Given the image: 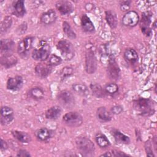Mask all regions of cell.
<instances>
[{
	"mask_svg": "<svg viewBox=\"0 0 157 157\" xmlns=\"http://www.w3.org/2000/svg\"><path fill=\"white\" fill-rule=\"evenodd\" d=\"M62 112L61 108L58 105H54L47 109L45 112V118L48 120H55L59 117Z\"/></svg>",
	"mask_w": 157,
	"mask_h": 157,
	"instance_id": "obj_22",
	"label": "cell"
},
{
	"mask_svg": "<svg viewBox=\"0 0 157 157\" xmlns=\"http://www.w3.org/2000/svg\"><path fill=\"white\" fill-rule=\"evenodd\" d=\"M17 156L20 157H25V156H31V154L29 153V151H28L24 149H21L20 150L17 154Z\"/></svg>",
	"mask_w": 157,
	"mask_h": 157,
	"instance_id": "obj_41",
	"label": "cell"
},
{
	"mask_svg": "<svg viewBox=\"0 0 157 157\" xmlns=\"http://www.w3.org/2000/svg\"><path fill=\"white\" fill-rule=\"evenodd\" d=\"M57 19V14L53 9H49L44 12L40 18V21L45 25H50L54 23Z\"/></svg>",
	"mask_w": 157,
	"mask_h": 157,
	"instance_id": "obj_15",
	"label": "cell"
},
{
	"mask_svg": "<svg viewBox=\"0 0 157 157\" xmlns=\"http://www.w3.org/2000/svg\"><path fill=\"white\" fill-rule=\"evenodd\" d=\"M53 66L47 63H39L34 68L36 75L40 78H47L52 72Z\"/></svg>",
	"mask_w": 157,
	"mask_h": 157,
	"instance_id": "obj_12",
	"label": "cell"
},
{
	"mask_svg": "<svg viewBox=\"0 0 157 157\" xmlns=\"http://www.w3.org/2000/svg\"><path fill=\"white\" fill-rule=\"evenodd\" d=\"M112 133L114 137L115 141L118 144H129L130 143L129 137L122 133L118 129H113Z\"/></svg>",
	"mask_w": 157,
	"mask_h": 157,
	"instance_id": "obj_25",
	"label": "cell"
},
{
	"mask_svg": "<svg viewBox=\"0 0 157 157\" xmlns=\"http://www.w3.org/2000/svg\"><path fill=\"white\" fill-rule=\"evenodd\" d=\"M23 85V79L21 76L16 75L9 77L7 81L6 88L9 90L18 91L21 89Z\"/></svg>",
	"mask_w": 157,
	"mask_h": 157,
	"instance_id": "obj_14",
	"label": "cell"
},
{
	"mask_svg": "<svg viewBox=\"0 0 157 157\" xmlns=\"http://www.w3.org/2000/svg\"><path fill=\"white\" fill-rule=\"evenodd\" d=\"M57 49L65 60L69 61L74 58L75 50L72 44L67 40H60L56 45Z\"/></svg>",
	"mask_w": 157,
	"mask_h": 157,
	"instance_id": "obj_4",
	"label": "cell"
},
{
	"mask_svg": "<svg viewBox=\"0 0 157 157\" xmlns=\"http://www.w3.org/2000/svg\"><path fill=\"white\" fill-rule=\"evenodd\" d=\"M72 88L75 93L80 96L86 97L90 94L88 88L84 84L74 83L72 85Z\"/></svg>",
	"mask_w": 157,
	"mask_h": 157,
	"instance_id": "obj_26",
	"label": "cell"
},
{
	"mask_svg": "<svg viewBox=\"0 0 157 157\" xmlns=\"http://www.w3.org/2000/svg\"><path fill=\"white\" fill-rule=\"evenodd\" d=\"M75 142L77 149L85 155L92 154L94 151V144L88 137L83 136H78L75 139Z\"/></svg>",
	"mask_w": 157,
	"mask_h": 157,
	"instance_id": "obj_2",
	"label": "cell"
},
{
	"mask_svg": "<svg viewBox=\"0 0 157 157\" xmlns=\"http://www.w3.org/2000/svg\"><path fill=\"white\" fill-rule=\"evenodd\" d=\"M153 13L150 11H146L142 13V18L140 21V26L142 32L147 36H150L152 34L151 29L150 26L152 22Z\"/></svg>",
	"mask_w": 157,
	"mask_h": 157,
	"instance_id": "obj_10",
	"label": "cell"
},
{
	"mask_svg": "<svg viewBox=\"0 0 157 157\" xmlns=\"http://www.w3.org/2000/svg\"><path fill=\"white\" fill-rule=\"evenodd\" d=\"M63 30L66 36L70 39H75L76 38V34L73 31L70 24L67 21L63 22Z\"/></svg>",
	"mask_w": 157,
	"mask_h": 157,
	"instance_id": "obj_32",
	"label": "cell"
},
{
	"mask_svg": "<svg viewBox=\"0 0 157 157\" xmlns=\"http://www.w3.org/2000/svg\"><path fill=\"white\" fill-rule=\"evenodd\" d=\"M123 107L122 106L120 105H115L113 106L112 108V113L113 114H120V113H121L123 112Z\"/></svg>",
	"mask_w": 157,
	"mask_h": 157,
	"instance_id": "obj_40",
	"label": "cell"
},
{
	"mask_svg": "<svg viewBox=\"0 0 157 157\" xmlns=\"http://www.w3.org/2000/svg\"><path fill=\"white\" fill-rule=\"evenodd\" d=\"M50 53V46L45 40H41L38 48L33 50L31 56L36 61H44L48 59Z\"/></svg>",
	"mask_w": 157,
	"mask_h": 157,
	"instance_id": "obj_3",
	"label": "cell"
},
{
	"mask_svg": "<svg viewBox=\"0 0 157 157\" xmlns=\"http://www.w3.org/2000/svg\"><path fill=\"white\" fill-rule=\"evenodd\" d=\"M55 7L62 15L69 14L74 9L72 4L70 1L65 0H60L57 1L55 4Z\"/></svg>",
	"mask_w": 157,
	"mask_h": 157,
	"instance_id": "obj_16",
	"label": "cell"
},
{
	"mask_svg": "<svg viewBox=\"0 0 157 157\" xmlns=\"http://www.w3.org/2000/svg\"><path fill=\"white\" fill-rule=\"evenodd\" d=\"M129 156V155L124 153V152L115 150H112L110 151H107L105 153H103L100 155V156Z\"/></svg>",
	"mask_w": 157,
	"mask_h": 157,
	"instance_id": "obj_37",
	"label": "cell"
},
{
	"mask_svg": "<svg viewBox=\"0 0 157 157\" xmlns=\"http://www.w3.org/2000/svg\"><path fill=\"white\" fill-rule=\"evenodd\" d=\"M12 19L10 16H6L4 17L1 24V33H6L12 26Z\"/></svg>",
	"mask_w": 157,
	"mask_h": 157,
	"instance_id": "obj_33",
	"label": "cell"
},
{
	"mask_svg": "<svg viewBox=\"0 0 157 157\" xmlns=\"http://www.w3.org/2000/svg\"><path fill=\"white\" fill-rule=\"evenodd\" d=\"M12 134L15 139L21 143L28 144L31 141V136L26 132L13 130L12 131Z\"/></svg>",
	"mask_w": 157,
	"mask_h": 157,
	"instance_id": "obj_24",
	"label": "cell"
},
{
	"mask_svg": "<svg viewBox=\"0 0 157 157\" xmlns=\"http://www.w3.org/2000/svg\"><path fill=\"white\" fill-rule=\"evenodd\" d=\"M145 148L146 150V153H147V155L149 156H155V155L153 154V151H152V148H151V144L149 142L147 141L145 143Z\"/></svg>",
	"mask_w": 157,
	"mask_h": 157,
	"instance_id": "obj_39",
	"label": "cell"
},
{
	"mask_svg": "<svg viewBox=\"0 0 157 157\" xmlns=\"http://www.w3.org/2000/svg\"><path fill=\"white\" fill-rule=\"evenodd\" d=\"M92 94L98 98H104L106 94L104 89L97 83H92L90 86Z\"/></svg>",
	"mask_w": 157,
	"mask_h": 157,
	"instance_id": "obj_29",
	"label": "cell"
},
{
	"mask_svg": "<svg viewBox=\"0 0 157 157\" xmlns=\"http://www.w3.org/2000/svg\"><path fill=\"white\" fill-rule=\"evenodd\" d=\"M98 67L97 59L94 53L91 48H88L85 52V69L88 74H94Z\"/></svg>",
	"mask_w": 157,
	"mask_h": 157,
	"instance_id": "obj_6",
	"label": "cell"
},
{
	"mask_svg": "<svg viewBox=\"0 0 157 157\" xmlns=\"http://www.w3.org/2000/svg\"><path fill=\"white\" fill-rule=\"evenodd\" d=\"M105 20L112 29L117 28L118 25V18L116 13L112 10H108L105 12Z\"/></svg>",
	"mask_w": 157,
	"mask_h": 157,
	"instance_id": "obj_23",
	"label": "cell"
},
{
	"mask_svg": "<svg viewBox=\"0 0 157 157\" xmlns=\"http://www.w3.org/2000/svg\"><path fill=\"white\" fill-rule=\"evenodd\" d=\"M57 100L59 104L66 109H72L75 103L74 95L67 90L61 91L57 95Z\"/></svg>",
	"mask_w": 157,
	"mask_h": 157,
	"instance_id": "obj_5",
	"label": "cell"
},
{
	"mask_svg": "<svg viewBox=\"0 0 157 157\" xmlns=\"http://www.w3.org/2000/svg\"><path fill=\"white\" fill-rule=\"evenodd\" d=\"M96 142L101 148H106L110 145V142L107 137L101 132L98 133L95 136Z\"/></svg>",
	"mask_w": 157,
	"mask_h": 157,
	"instance_id": "obj_31",
	"label": "cell"
},
{
	"mask_svg": "<svg viewBox=\"0 0 157 157\" xmlns=\"http://www.w3.org/2000/svg\"><path fill=\"white\" fill-rule=\"evenodd\" d=\"M28 94V96L33 99L39 101L44 98V91L40 87L35 86L29 90Z\"/></svg>",
	"mask_w": 157,
	"mask_h": 157,
	"instance_id": "obj_27",
	"label": "cell"
},
{
	"mask_svg": "<svg viewBox=\"0 0 157 157\" xmlns=\"http://www.w3.org/2000/svg\"><path fill=\"white\" fill-rule=\"evenodd\" d=\"M81 26L86 33H93L95 31L93 23L86 14H83L81 17Z\"/></svg>",
	"mask_w": 157,
	"mask_h": 157,
	"instance_id": "obj_21",
	"label": "cell"
},
{
	"mask_svg": "<svg viewBox=\"0 0 157 157\" xmlns=\"http://www.w3.org/2000/svg\"><path fill=\"white\" fill-rule=\"evenodd\" d=\"M61 63H62V59L61 58V57H59L55 54L50 55V56L48 58V63L49 64H50L51 66H52L53 67L59 65Z\"/></svg>",
	"mask_w": 157,
	"mask_h": 157,
	"instance_id": "obj_36",
	"label": "cell"
},
{
	"mask_svg": "<svg viewBox=\"0 0 157 157\" xmlns=\"http://www.w3.org/2000/svg\"><path fill=\"white\" fill-rule=\"evenodd\" d=\"M1 122L4 124H10L14 119V112L13 109L9 106H2L0 110Z\"/></svg>",
	"mask_w": 157,
	"mask_h": 157,
	"instance_id": "obj_13",
	"label": "cell"
},
{
	"mask_svg": "<svg viewBox=\"0 0 157 157\" xmlns=\"http://www.w3.org/2000/svg\"><path fill=\"white\" fill-rule=\"evenodd\" d=\"M37 139L40 141H47L52 136L51 131L46 128H41L38 129L35 132Z\"/></svg>",
	"mask_w": 157,
	"mask_h": 157,
	"instance_id": "obj_30",
	"label": "cell"
},
{
	"mask_svg": "<svg viewBox=\"0 0 157 157\" xmlns=\"http://www.w3.org/2000/svg\"><path fill=\"white\" fill-rule=\"evenodd\" d=\"M12 12L13 14L17 17H23L26 14L24 1L18 0L15 1L13 5Z\"/></svg>",
	"mask_w": 157,
	"mask_h": 157,
	"instance_id": "obj_20",
	"label": "cell"
},
{
	"mask_svg": "<svg viewBox=\"0 0 157 157\" xmlns=\"http://www.w3.org/2000/svg\"><path fill=\"white\" fill-rule=\"evenodd\" d=\"M63 121L68 126L77 128L82 124L83 117L78 112H69L63 117Z\"/></svg>",
	"mask_w": 157,
	"mask_h": 157,
	"instance_id": "obj_7",
	"label": "cell"
},
{
	"mask_svg": "<svg viewBox=\"0 0 157 157\" xmlns=\"http://www.w3.org/2000/svg\"><path fill=\"white\" fill-rule=\"evenodd\" d=\"M15 42L10 39H1L0 44V49L2 55L12 54L15 48Z\"/></svg>",
	"mask_w": 157,
	"mask_h": 157,
	"instance_id": "obj_17",
	"label": "cell"
},
{
	"mask_svg": "<svg viewBox=\"0 0 157 157\" xmlns=\"http://www.w3.org/2000/svg\"><path fill=\"white\" fill-rule=\"evenodd\" d=\"M20 33L19 34H21V31H23V33H25L26 31V29L27 28V25H26V23H23V24H21L20 26Z\"/></svg>",
	"mask_w": 157,
	"mask_h": 157,
	"instance_id": "obj_43",
	"label": "cell"
},
{
	"mask_svg": "<svg viewBox=\"0 0 157 157\" xmlns=\"http://www.w3.org/2000/svg\"><path fill=\"white\" fill-rule=\"evenodd\" d=\"M0 148L2 151L3 150H6L8 148V145L7 144V142L3 140L2 138L1 139V145H0Z\"/></svg>",
	"mask_w": 157,
	"mask_h": 157,
	"instance_id": "obj_42",
	"label": "cell"
},
{
	"mask_svg": "<svg viewBox=\"0 0 157 157\" xmlns=\"http://www.w3.org/2000/svg\"><path fill=\"white\" fill-rule=\"evenodd\" d=\"M107 66V73L110 79L117 80L118 79L120 75V69L115 59L114 56L111 55L108 59Z\"/></svg>",
	"mask_w": 157,
	"mask_h": 157,
	"instance_id": "obj_8",
	"label": "cell"
},
{
	"mask_svg": "<svg viewBox=\"0 0 157 157\" xmlns=\"http://www.w3.org/2000/svg\"><path fill=\"white\" fill-rule=\"evenodd\" d=\"M131 1H123L120 3V7L122 11H128L130 8Z\"/></svg>",
	"mask_w": 157,
	"mask_h": 157,
	"instance_id": "obj_38",
	"label": "cell"
},
{
	"mask_svg": "<svg viewBox=\"0 0 157 157\" xmlns=\"http://www.w3.org/2000/svg\"><path fill=\"white\" fill-rule=\"evenodd\" d=\"M134 110L140 115L149 117L155 113V104L150 99L139 98L133 101Z\"/></svg>",
	"mask_w": 157,
	"mask_h": 157,
	"instance_id": "obj_1",
	"label": "cell"
},
{
	"mask_svg": "<svg viewBox=\"0 0 157 157\" xmlns=\"http://www.w3.org/2000/svg\"><path fill=\"white\" fill-rule=\"evenodd\" d=\"M97 117L102 121L107 122L112 120L111 113L107 110L105 107H100L96 111Z\"/></svg>",
	"mask_w": 157,
	"mask_h": 157,
	"instance_id": "obj_28",
	"label": "cell"
},
{
	"mask_svg": "<svg viewBox=\"0 0 157 157\" xmlns=\"http://www.w3.org/2000/svg\"><path fill=\"white\" fill-rule=\"evenodd\" d=\"M139 16L138 13L134 10H130L127 12L122 18V24L125 26L134 27L136 26L139 22Z\"/></svg>",
	"mask_w": 157,
	"mask_h": 157,
	"instance_id": "obj_11",
	"label": "cell"
},
{
	"mask_svg": "<svg viewBox=\"0 0 157 157\" xmlns=\"http://www.w3.org/2000/svg\"><path fill=\"white\" fill-rule=\"evenodd\" d=\"M34 37L32 36H26L20 42L17 46V52L20 56L25 58L28 56L29 52L33 47Z\"/></svg>",
	"mask_w": 157,
	"mask_h": 157,
	"instance_id": "obj_9",
	"label": "cell"
},
{
	"mask_svg": "<svg viewBox=\"0 0 157 157\" xmlns=\"http://www.w3.org/2000/svg\"><path fill=\"white\" fill-rule=\"evenodd\" d=\"M17 58L13 54L2 55L0 59V63L2 66L6 69L10 68L17 63Z\"/></svg>",
	"mask_w": 157,
	"mask_h": 157,
	"instance_id": "obj_18",
	"label": "cell"
},
{
	"mask_svg": "<svg viewBox=\"0 0 157 157\" xmlns=\"http://www.w3.org/2000/svg\"><path fill=\"white\" fill-rule=\"evenodd\" d=\"M104 90L107 94L113 95L118 91V86L115 83H110L106 85Z\"/></svg>",
	"mask_w": 157,
	"mask_h": 157,
	"instance_id": "obj_35",
	"label": "cell"
},
{
	"mask_svg": "<svg viewBox=\"0 0 157 157\" xmlns=\"http://www.w3.org/2000/svg\"><path fill=\"white\" fill-rule=\"evenodd\" d=\"M123 56L125 61L131 64H136L139 59L137 52L132 48H126L124 52Z\"/></svg>",
	"mask_w": 157,
	"mask_h": 157,
	"instance_id": "obj_19",
	"label": "cell"
},
{
	"mask_svg": "<svg viewBox=\"0 0 157 157\" xmlns=\"http://www.w3.org/2000/svg\"><path fill=\"white\" fill-rule=\"evenodd\" d=\"M74 72V69L71 66H65L62 68L59 72V77L61 80L66 79L72 75Z\"/></svg>",
	"mask_w": 157,
	"mask_h": 157,
	"instance_id": "obj_34",
	"label": "cell"
}]
</instances>
